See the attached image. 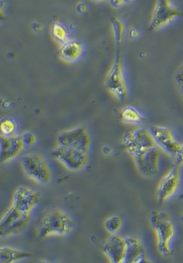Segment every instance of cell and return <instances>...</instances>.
I'll return each mask as SVG.
<instances>
[{
  "label": "cell",
  "instance_id": "cell-20",
  "mask_svg": "<svg viewBox=\"0 0 183 263\" xmlns=\"http://www.w3.org/2000/svg\"><path fill=\"white\" fill-rule=\"evenodd\" d=\"M51 35L60 45L71 39L69 28L60 22H54L52 23L51 26Z\"/></svg>",
  "mask_w": 183,
  "mask_h": 263
},
{
  "label": "cell",
  "instance_id": "cell-32",
  "mask_svg": "<svg viewBox=\"0 0 183 263\" xmlns=\"http://www.w3.org/2000/svg\"><path fill=\"white\" fill-rule=\"evenodd\" d=\"M125 3H126V4H133V3L135 1V0H124Z\"/></svg>",
  "mask_w": 183,
  "mask_h": 263
},
{
  "label": "cell",
  "instance_id": "cell-26",
  "mask_svg": "<svg viewBox=\"0 0 183 263\" xmlns=\"http://www.w3.org/2000/svg\"><path fill=\"white\" fill-rule=\"evenodd\" d=\"M174 160H175V165H183V144L180 145L179 148L177 150V154L174 156Z\"/></svg>",
  "mask_w": 183,
  "mask_h": 263
},
{
  "label": "cell",
  "instance_id": "cell-31",
  "mask_svg": "<svg viewBox=\"0 0 183 263\" xmlns=\"http://www.w3.org/2000/svg\"><path fill=\"white\" fill-rule=\"evenodd\" d=\"M32 28H33V30H34V32H37V33L42 32V30L44 29L41 24L37 23V22H34V23L32 25Z\"/></svg>",
  "mask_w": 183,
  "mask_h": 263
},
{
  "label": "cell",
  "instance_id": "cell-11",
  "mask_svg": "<svg viewBox=\"0 0 183 263\" xmlns=\"http://www.w3.org/2000/svg\"><path fill=\"white\" fill-rule=\"evenodd\" d=\"M39 193L34 189L29 186H20L14 193L11 206L21 212L31 214L39 201Z\"/></svg>",
  "mask_w": 183,
  "mask_h": 263
},
{
  "label": "cell",
  "instance_id": "cell-16",
  "mask_svg": "<svg viewBox=\"0 0 183 263\" xmlns=\"http://www.w3.org/2000/svg\"><path fill=\"white\" fill-rule=\"evenodd\" d=\"M85 46L77 40L70 39L69 41L60 45L59 57L66 63H75L84 55Z\"/></svg>",
  "mask_w": 183,
  "mask_h": 263
},
{
  "label": "cell",
  "instance_id": "cell-27",
  "mask_svg": "<svg viewBox=\"0 0 183 263\" xmlns=\"http://www.w3.org/2000/svg\"><path fill=\"white\" fill-rule=\"evenodd\" d=\"M76 10H77V13L83 15V14H86L88 12V7H87L85 3L80 2L77 4V7H76Z\"/></svg>",
  "mask_w": 183,
  "mask_h": 263
},
{
  "label": "cell",
  "instance_id": "cell-4",
  "mask_svg": "<svg viewBox=\"0 0 183 263\" xmlns=\"http://www.w3.org/2000/svg\"><path fill=\"white\" fill-rule=\"evenodd\" d=\"M181 16V10L171 0H157L150 20V30H159Z\"/></svg>",
  "mask_w": 183,
  "mask_h": 263
},
{
  "label": "cell",
  "instance_id": "cell-3",
  "mask_svg": "<svg viewBox=\"0 0 183 263\" xmlns=\"http://www.w3.org/2000/svg\"><path fill=\"white\" fill-rule=\"evenodd\" d=\"M121 45L116 44V57L110 70L105 79V86L109 92L118 100H123L127 96V83L122 65Z\"/></svg>",
  "mask_w": 183,
  "mask_h": 263
},
{
  "label": "cell",
  "instance_id": "cell-28",
  "mask_svg": "<svg viewBox=\"0 0 183 263\" xmlns=\"http://www.w3.org/2000/svg\"><path fill=\"white\" fill-rule=\"evenodd\" d=\"M109 3H110L111 6L116 9L123 8L126 4L124 0H109Z\"/></svg>",
  "mask_w": 183,
  "mask_h": 263
},
{
  "label": "cell",
  "instance_id": "cell-17",
  "mask_svg": "<svg viewBox=\"0 0 183 263\" xmlns=\"http://www.w3.org/2000/svg\"><path fill=\"white\" fill-rule=\"evenodd\" d=\"M126 253L124 263H139L146 261V251L138 239L126 237Z\"/></svg>",
  "mask_w": 183,
  "mask_h": 263
},
{
  "label": "cell",
  "instance_id": "cell-14",
  "mask_svg": "<svg viewBox=\"0 0 183 263\" xmlns=\"http://www.w3.org/2000/svg\"><path fill=\"white\" fill-rule=\"evenodd\" d=\"M25 145L22 137L18 136H0V163H7L16 158L24 150Z\"/></svg>",
  "mask_w": 183,
  "mask_h": 263
},
{
  "label": "cell",
  "instance_id": "cell-30",
  "mask_svg": "<svg viewBox=\"0 0 183 263\" xmlns=\"http://www.w3.org/2000/svg\"><path fill=\"white\" fill-rule=\"evenodd\" d=\"M139 35V32L138 30L136 29V28H131L130 29V31H129V36L131 39H135V37H138Z\"/></svg>",
  "mask_w": 183,
  "mask_h": 263
},
{
  "label": "cell",
  "instance_id": "cell-24",
  "mask_svg": "<svg viewBox=\"0 0 183 263\" xmlns=\"http://www.w3.org/2000/svg\"><path fill=\"white\" fill-rule=\"evenodd\" d=\"M21 137L24 143L25 147H33L37 141V136L31 132H25Z\"/></svg>",
  "mask_w": 183,
  "mask_h": 263
},
{
  "label": "cell",
  "instance_id": "cell-21",
  "mask_svg": "<svg viewBox=\"0 0 183 263\" xmlns=\"http://www.w3.org/2000/svg\"><path fill=\"white\" fill-rule=\"evenodd\" d=\"M18 125L15 119L10 117H4L0 119V136H9L17 135Z\"/></svg>",
  "mask_w": 183,
  "mask_h": 263
},
{
  "label": "cell",
  "instance_id": "cell-7",
  "mask_svg": "<svg viewBox=\"0 0 183 263\" xmlns=\"http://www.w3.org/2000/svg\"><path fill=\"white\" fill-rule=\"evenodd\" d=\"M122 143L131 157L149 147L156 146L150 130L144 128L126 132L122 137Z\"/></svg>",
  "mask_w": 183,
  "mask_h": 263
},
{
  "label": "cell",
  "instance_id": "cell-6",
  "mask_svg": "<svg viewBox=\"0 0 183 263\" xmlns=\"http://www.w3.org/2000/svg\"><path fill=\"white\" fill-rule=\"evenodd\" d=\"M30 215L11 206L0 219V238L13 236L26 229L31 218Z\"/></svg>",
  "mask_w": 183,
  "mask_h": 263
},
{
  "label": "cell",
  "instance_id": "cell-8",
  "mask_svg": "<svg viewBox=\"0 0 183 263\" xmlns=\"http://www.w3.org/2000/svg\"><path fill=\"white\" fill-rule=\"evenodd\" d=\"M51 154L69 171H82L88 163L87 153L73 147L58 145Z\"/></svg>",
  "mask_w": 183,
  "mask_h": 263
},
{
  "label": "cell",
  "instance_id": "cell-19",
  "mask_svg": "<svg viewBox=\"0 0 183 263\" xmlns=\"http://www.w3.org/2000/svg\"><path fill=\"white\" fill-rule=\"evenodd\" d=\"M120 118L124 123L130 125H137L146 122V117L138 108L133 106H126L122 108Z\"/></svg>",
  "mask_w": 183,
  "mask_h": 263
},
{
  "label": "cell",
  "instance_id": "cell-33",
  "mask_svg": "<svg viewBox=\"0 0 183 263\" xmlns=\"http://www.w3.org/2000/svg\"><path fill=\"white\" fill-rule=\"evenodd\" d=\"M94 2H102V1H105V0H92Z\"/></svg>",
  "mask_w": 183,
  "mask_h": 263
},
{
  "label": "cell",
  "instance_id": "cell-15",
  "mask_svg": "<svg viewBox=\"0 0 183 263\" xmlns=\"http://www.w3.org/2000/svg\"><path fill=\"white\" fill-rule=\"evenodd\" d=\"M103 251L111 262L124 263L126 253V238L112 234L103 246Z\"/></svg>",
  "mask_w": 183,
  "mask_h": 263
},
{
  "label": "cell",
  "instance_id": "cell-25",
  "mask_svg": "<svg viewBox=\"0 0 183 263\" xmlns=\"http://www.w3.org/2000/svg\"><path fill=\"white\" fill-rule=\"evenodd\" d=\"M175 80L177 86H178V88L183 96V64L176 73Z\"/></svg>",
  "mask_w": 183,
  "mask_h": 263
},
{
  "label": "cell",
  "instance_id": "cell-1",
  "mask_svg": "<svg viewBox=\"0 0 183 263\" xmlns=\"http://www.w3.org/2000/svg\"><path fill=\"white\" fill-rule=\"evenodd\" d=\"M73 218L61 210H53L46 214L37 226L40 238L51 236H65L74 228Z\"/></svg>",
  "mask_w": 183,
  "mask_h": 263
},
{
  "label": "cell",
  "instance_id": "cell-5",
  "mask_svg": "<svg viewBox=\"0 0 183 263\" xmlns=\"http://www.w3.org/2000/svg\"><path fill=\"white\" fill-rule=\"evenodd\" d=\"M22 169L30 179L40 184H47L51 180V171L45 160L38 154H27L22 159Z\"/></svg>",
  "mask_w": 183,
  "mask_h": 263
},
{
  "label": "cell",
  "instance_id": "cell-23",
  "mask_svg": "<svg viewBox=\"0 0 183 263\" xmlns=\"http://www.w3.org/2000/svg\"><path fill=\"white\" fill-rule=\"evenodd\" d=\"M123 221L120 216L114 215L105 221V227L109 233L116 234L121 229Z\"/></svg>",
  "mask_w": 183,
  "mask_h": 263
},
{
  "label": "cell",
  "instance_id": "cell-10",
  "mask_svg": "<svg viewBox=\"0 0 183 263\" xmlns=\"http://www.w3.org/2000/svg\"><path fill=\"white\" fill-rule=\"evenodd\" d=\"M132 157L137 169L143 175L153 177L157 175L159 167V152L157 146L140 152Z\"/></svg>",
  "mask_w": 183,
  "mask_h": 263
},
{
  "label": "cell",
  "instance_id": "cell-13",
  "mask_svg": "<svg viewBox=\"0 0 183 263\" xmlns=\"http://www.w3.org/2000/svg\"><path fill=\"white\" fill-rule=\"evenodd\" d=\"M149 130L152 134L156 146L160 147L167 154L174 157L181 144L176 140L175 136L171 128L154 126L151 127Z\"/></svg>",
  "mask_w": 183,
  "mask_h": 263
},
{
  "label": "cell",
  "instance_id": "cell-18",
  "mask_svg": "<svg viewBox=\"0 0 183 263\" xmlns=\"http://www.w3.org/2000/svg\"><path fill=\"white\" fill-rule=\"evenodd\" d=\"M31 254L11 247H0V263H12L30 257Z\"/></svg>",
  "mask_w": 183,
  "mask_h": 263
},
{
  "label": "cell",
  "instance_id": "cell-9",
  "mask_svg": "<svg viewBox=\"0 0 183 263\" xmlns=\"http://www.w3.org/2000/svg\"><path fill=\"white\" fill-rule=\"evenodd\" d=\"M58 145L73 147L88 153L91 146V134L85 126H78L61 132L57 138Z\"/></svg>",
  "mask_w": 183,
  "mask_h": 263
},
{
  "label": "cell",
  "instance_id": "cell-2",
  "mask_svg": "<svg viewBox=\"0 0 183 263\" xmlns=\"http://www.w3.org/2000/svg\"><path fill=\"white\" fill-rule=\"evenodd\" d=\"M151 223L157 234L158 249L164 256L173 254L172 243L175 236V224L166 213L154 211L151 215Z\"/></svg>",
  "mask_w": 183,
  "mask_h": 263
},
{
  "label": "cell",
  "instance_id": "cell-12",
  "mask_svg": "<svg viewBox=\"0 0 183 263\" xmlns=\"http://www.w3.org/2000/svg\"><path fill=\"white\" fill-rule=\"evenodd\" d=\"M180 181L181 177L179 167L175 165L172 167L170 171L162 178L161 180L159 181L156 192L159 202H166L170 197H173L179 187Z\"/></svg>",
  "mask_w": 183,
  "mask_h": 263
},
{
  "label": "cell",
  "instance_id": "cell-29",
  "mask_svg": "<svg viewBox=\"0 0 183 263\" xmlns=\"http://www.w3.org/2000/svg\"><path fill=\"white\" fill-rule=\"evenodd\" d=\"M5 19V8L2 0H0V23Z\"/></svg>",
  "mask_w": 183,
  "mask_h": 263
},
{
  "label": "cell",
  "instance_id": "cell-22",
  "mask_svg": "<svg viewBox=\"0 0 183 263\" xmlns=\"http://www.w3.org/2000/svg\"><path fill=\"white\" fill-rule=\"evenodd\" d=\"M112 28L113 35H114L115 43L116 44H123L125 30H126L124 23L117 18H113L112 20Z\"/></svg>",
  "mask_w": 183,
  "mask_h": 263
}]
</instances>
